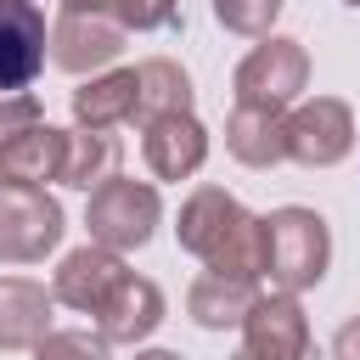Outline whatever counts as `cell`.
Masks as SVG:
<instances>
[{
    "label": "cell",
    "mask_w": 360,
    "mask_h": 360,
    "mask_svg": "<svg viewBox=\"0 0 360 360\" xmlns=\"http://www.w3.org/2000/svg\"><path fill=\"white\" fill-rule=\"evenodd\" d=\"M180 248L191 259H202V270H225V276H259V214H248L231 191L219 186H197L180 202V225H174Z\"/></svg>",
    "instance_id": "obj_1"
},
{
    "label": "cell",
    "mask_w": 360,
    "mask_h": 360,
    "mask_svg": "<svg viewBox=\"0 0 360 360\" xmlns=\"http://www.w3.org/2000/svg\"><path fill=\"white\" fill-rule=\"evenodd\" d=\"M332 264V231L315 208H276L259 219V276L270 281V292H304L326 276Z\"/></svg>",
    "instance_id": "obj_2"
},
{
    "label": "cell",
    "mask_w": 360,
    "mask_h": 360,
    "mask_svg": "<svg viewBox=\"0 0 360 360\" xmlns=\"http://www.w3.org/2000/svg\"><path fill=\"white\" fill-rule=\"evenodd\" d=\"M158 219H163L158 191H152L146 180H124V174L101 180V186L90 191V202H84L90 242H101V248H112V253H135V248H146L152 231H158Z\"/></svg>",
    "instance_id": "obj_3"
},
{
    "label": "cell",
    "mask_w": 360,
    "mask_h": 360,
    "mask_svg": "<svg viewBox=\"0 0 360 360\" xmlns=\"http://www.w3.org/2000/svg\"><path fill=\"white\" fill-rule=\"evenodd\" d=\"M68 219L45 186H6L0 180V264H39L62 242Z\"/></svg>",
    "instance_id": "obj_4"
},
{
    "label": "cell",
    "mask_w": 360,
    "mask_h": 360,
    "mask_svg": "<svg viewBox=\"0 0 360 360\" xmlns=\"http://www.w3.org/2000/svg\"><path fill=\"white\" fill-rule=\"evenodd\" d=\"M236 101L242 107H292L309 84V51L298 39H281V34H264V45H253L242 62H236Z\"/></svg>",
    "instance_id": "obj_5"
},
{
    "label": "cell",
    "mask_w": 360,
    "mask_h": 360,
    "mask_svg": "<svg viewBox=\"0 0 360 360\" xmlns=\"http://www.w3.org/2000/svg\"><path fill=\"white\" fill-rule=\"evenodd\" d=\"M354 152V112L338 96L298 101L287 112V158L304 169H332Z\"/></svg>",
    "instance_id": "obj_6"
},
{
    "label": "cell",
    "mask_w": 360,
    "mask_h": 360,
    "mask_svg": "<svg viewBox=\"0 0 360 360\" xmlns=\"http://www.w3.org/2000/svg\"><path fill=\"white\" fill-rule=\"evenodd\" d=\"M231 360H309V321L298 292H259Z\"/></svg>",
    "instance_id": "obj_7"
},
{
    "label": "cell",
    "mask_w": 360,
    "mask_h": 360,
    "mask_svg": "<svg viewBox=\"0 0 360 360\" xmlns=\"http://www.w3.org/2000/svg\"><path fill=\"white\" fill-rule=\"evenodd\" d=\"M118 51H124V28L107 11H62V22L51 28V62L73 79L112 68Z\"/></svg>",
    "instance_id": "obj_8"
},
{
    "label": "cell",
    "mask_w": 360,
    "mask_h": 360,
    "mask_svg": "<svg viewBox=\"0 0 360 360\" xmlns=\"http://www.w3.org/2000/svg\"><path fill=\"white\" fill-rule=\"evenodd\" d=\"M124 276H129V270H124V253H112V248H101V242H84V248H73V253L56 264L51 298L68 304V309H79V315H96Z\"/></svg>",
    "instance_id": "obj_9"
},
{
    "label": "cell",
    "mask_w": 360,
    "mask_h": 360,
    "mask_svg": "<svg viewBox=\"0 0 360 360\" xmlns=\"http://www.w3.org/2000/svg\"><path fill=\"white\" fill-rule=\"evenodd\" d=\"M45 68V11L34 0H0V96H17Z\"/></svg>",
    "instance_id": "obj_10"
},
{
    "label": "cell",
    "mask_w": 360,
    "mask_h": 360,
    "mask_svg": "<svg viewBox=\"0 0 360 360\" xmlns=\"http://www.w3.org/2000/svg\"><path fill=\"white\" fill-rule=\"evenodd\" d=\"M141 152L146 169L158 180H191L208 158V129L191 112H169V118H146L141 124Z\"/></svg>",
    "instance_id": "obj_11"
},
{
    "label": "cell",
    "mask_w": 360,
    "mask_h": 360,
    "mask_svg": "<svg viewBox=\"0 0 360 360\" xmlns=\"http://www.w3.org/2000/svg\"><path fill=\"white\" fill-rule=\"evenodd\" d=\"M62 135H68V129H51L45 118L17 124L11 135H0V180H6V186L62 180Z\"/></svg>",
    "instance_id": "obj_12"
},
{
    "label": "cell",
    "mask_w": 360,
    "mask_h": 360,
    "mask_svg": "<svg viewBox=\"0 0 360 360\" xmlns=\"http://www.w3.org/2000/svg\"><path fill=\"white\" fill-rule=\"evenodd\" d=\"M158 321H163V292H158V281H146V276H135V270H129V276L112 287V298L96 309V326H101L107 343H141V338L158 332Z\"/></svg>",
    "instance_id": "obj_13"
},
{
    "label": "cell",
    "mask_w": 360,
    "mask_h": 360,
    "mask_svg": "<svg viewBox=\"0 0 360 360\" xmlns=\"http://www.w3.org/2000/svg\"><path fill=\"white\" fill-rule=\"evenodd\" d=\"M259 304V276H225V270H202L186 292V315L208 332H225V326H242L248 309Z\"/></svg>",
    "instance_id": "obj_14"
},
{
    "label": "cell",
    "mask_w": 360,
    "mask_h": 360,
    "mask_svg": "<svg viewBox=\"0 0 360 360\" xmlns=\"http://www.w3.org/2000/svg\"><path fill=\"white\" fill-rule=\"evenodd\" d=\"M225 146L248 169L287 163V112H276V107H242L236 101V112L225 118Z\"/></svg>",
    "instance_id": "obj_15"
},
{
    "label": "cell",
    "mask_w": 360,
    "mask_h": 360,
    "mask_svg": "<svg viewBox=\"0 0 360 360\" xmlns=\"http://www.w3.org/2000/svg\"><path fill=\"white\" fill-rule=\"evenodd\" d=\"M51 287L28 276H0V349H34L51 332Z\"/></svg>",
    "instance_id": "obj_16"
},
{
    "label": "cell",
    "mask_w": 360,
    "mask_h": 360,
    "mask_svg": "<svg viewBox=\"0 0 360 360\" xmlns=\"http://www.w3.org/2000/svg\"><path fill=\"white\" fill-rule=\"evenodd\" d=\"M73 118L84 129H112L135 118V68H101L73 90Z\"/></svg>",
    "instance_id": "obj_17"
},
{
    "label": "cell",
    "mask_w": 360,
    "mask_h": 360,
    "mask_svg": "<svg viewBox=\"0 0 360 360\" xmlns=\"http://www.w3.org/2000/svg\"><path fill=\"white\" fill-rule=\"evenodd\" d=\"M118 141L107 129H68L62 135V186H79V191H96L101 180L118 174Z\"/></svg>",
    "instance_id": "obj_18"
},
{
    "label": "cell",
    "mask_w": 360,
    "mask_h": 360,
    "mask_svg": "<svg viewBox=\"0 0 360 360\" xmlns=\"http://www.w3.org/2000/svg\"><path fill=\"white\" fill-rule=\"evenodd\" d=\"M169 112H191V73L169 56H152L135 68V118H169Z\"/></svg>",
    "instance_id": "obj_19"
},
{
    "label": "cell",
    "mask_w": 360,
    "mask_h": 360,
    "mask_svg": "<svg viewBox=\"0 0 360 360\" xmlns=\"http://www.w3.org/2000/svg\"><path fill=\"white\" fill-rule=\"evenodd\" d=\"M287 0H214V22L231 28V34H248V39H264L276 28Z\"/></svg>",
    "instance_id": "obj_20"
},
{
    "label": "cell",
    "mask_w": 360,
    "mask_h": 360,
    "mask_svg": "<svg viewBox=\"0 0 360 360\" xmlns=\"http://www.w3.org/2000/svg\"><path fill=\"white\" fill-rule=\"evenodd\" d=\"M107 338L101 332H45L34 343V360H107Z\"/></svg>",
    "instance_id": "obj_21"
},
{
    "label": "cell",
    "mask_w": 360,
    "mask_h": 360,
    "mask_svg": "<svg viewBox=\"0 0 360 360\" xmlns=\"http://www.w3.org/2000/svg\"><path fill=\"white\" fill-rule=\"evenodd\" d=\"M174 6L180 0H107L112 22L124 34H152V28H169L174 22Z\"/></svg>",
    "instance_id": "obj_22"
},
{
    "label": "cell",
    "mask_w": 360,
    "mask_h": 360,
    "mask_svg": "<svg viewBox=\"0 0 360 360\" xmlns=\"http://www.w3.org/2000/svg\"><path fill=\"white\" fill-rule=\"evenodd\" d=\"M39 118V101L28 96V90H17V96H0V135H11L17 124H34Z\"/></svg>",
    "instance_id": "obj_23"
},
{
    "label": "cell",
    "mask_w": 360,
    "mask_h": 360,
    "mask_svg": "<svg viewBox=\"0 0 360 360\" xmlns=\"http://www.w3.org/2000/svg\"><path fill=\"white\" fill-rule=\"evenodd\" d=\"M332 360H360V315L338 326V338H332Z\"/></svg>",
    "instance_id": "obj_24"
},
{
    "label": "cell",
    "mask_w": 360,
    "mask_h": 360,
    "mask_svg": "<svg viewBox=\"0 0 360 360\" xmlns=\"http://www.w3.org/2000/svg\"><path fill=\"white\" fill-rule=\"evenodd\" d=\"M62 11H107V0H62Z\"/></svg>",
    "instance_id": "obj_25"
},
{
    "label": "cell",
    "mask_w": 360,
    "mask_h": 360,
    "mask_svg": "<svg viewBox=\"0 0 360 360\" xmlns=\"http://www.w3.org/2000/svg\"><path fill=\"white\" fill-rule=\"evenodd\" d=\"M135 360H180V354H174V349H141Z\"/></svg>",
    "instance_id": "obj_26"
},
{
    "label": "cell",
    "mask_w": 360,
    "mask_h": 360,
    "mask_svg": "<svg viewBox=\"0 0 360 360\" xmlns=\"http://www.w3.org/2000/svg\"><path fill=\"white\" fill-rule=\"evenodd\" d=\"M349 6H360V0H349Z\"/></svg>",
    "instance_id": "obj_27"
}]
</instances>
